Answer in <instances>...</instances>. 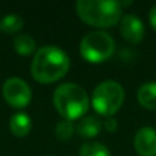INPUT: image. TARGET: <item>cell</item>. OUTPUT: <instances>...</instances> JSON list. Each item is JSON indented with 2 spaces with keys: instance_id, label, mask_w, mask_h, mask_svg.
<instances>
[{
  "instance_id": "obj_8",
  "label": "cell",
  "mask_w": 156,
  "mask_h": 156,
  "mask_svg": "<svg viewBox=\"0 0 156 156\" xmlns=\"http://www.w3.org/2000/svg\"><path fill=\"white\" fill-rule=\"evenodd\" d=\"M121 33L125 40L132 44H138L144 38V25L138 16L133 14H126L121 19Z\"/></svg>"
},
{
  "instance_id": "obj_3",
  "label": "cell",
  "mask_w": 156,
  "mask_h": 156,
  "mask_svg": "<svg viewBox=\"0 0 156 156\" xmlns=\"http://www.w3.org/2000/svg\"><path fill=\"white\" fill-rule=\"evenodd\" d=\"M54 105L67 121L82 118L89 108V97L85 89L73 82L58 86L54 92Z\"/></svg>"
},
{
  "instance_id": "obj_9",
  "label": "cell",
  "mask_w": 156,
  "mask_h": 156,
  "mask_svg": "<svg viewBox=\"0 0 156 156\" xmlns=\"http://www.w3.org/2000/svg\"><path fill=\"white\" fill-rule=\"evenodd\" d=\"M101 127L103 123L97 116L93 115H89L82 118L77 125V132L81 137L83 138H92V137H96L100 132H101Z\"/></svg>"
},
{
  "instance_id": "obj_10",
  "label": "cell",
  "mask_w": 156,
  "mask_h": 156,
  "mask_svg": "<svg viewBox=\"0 0 156 156\" xmlns=\"http://www.w3.org/2000/svg\"><path fill=\"white\" fill-rule=\"evenodd\" d=\"M10 130L16 137H25L32 130V119L25 112H16L10 119Z\"/></svg>"
},
{
  "instance_id": "obj_2",
  "label": "cell",
  "mask_w": 156,
  "mask_h": 156,
  "mask_svg": "<svg viewBox=\"0 0 156 156\" xmlns=\"http://www.w3.org/2000/svg\"><path fill=\"white\" fill-rule=\"evenodd\" d=\"M76 10L85 23L96 27H111L122 19V7L119 2L78 0Z\"/></svg>"
},
{
  "instance_id": "obj_7",
  "label": "cell",
  "mask_w": 156,
  "mask_h": 156,
  "mask_svg": "<svg viewBox=\"0 0 156 156\" xmlns=\"http://www.w3.org/2000/svg\"><path fill=\"white\" fill-rule=\"evenodd\" d=\"M134 148L140 156H156V130L144 126L134 136Z\"/></svg>"
},
{
  "instance_id": "obj_4",
  "label": "cell",
  "mask_w": 156,
  "mask_h": 156,
  "mask_svg": "<svg viewBox=\"0 0 156 156\" xmlns=\"http://www.w3.org/2000/svg\"><path fill=\"white\" fill-rule=\"evenodd\" d=\"M125 100V90L121 83L115 81H104L93 90L92 105L100 115L112 116L122 107Z\"/></svg>"
},
{
  "instance_id": "obj_15",
  "label": "cell",
  "mask_w": 156,
  "mask_h": 156,
  "mask_svg": "<svg viewBox=\"0 0 156 156\" xmlns=\"http://www.w3.org/2000/svg\"><path fill=\"white\" fill-rule=\"evenodd\" d=\"M74 133V125L71 121H67V119H63L55 127V136H56L58 140L60 141H67L71 138Z\"/></svg>"
},
{
  "instance_id": "obj_14",
  "label": "cell",
  "mask_w": 156,
  "mask_h": 156,
  "mask_svg": "<svg viewBox=\"0 0 156 156\" xmlns=\"http://www.w3.org/2000/svg\"><path fill=\"white\" fill-rule=\"evenodd\" d=\"M80 156H111V154L101 143H85L80 148Z\"/></svg>"
},
{
  "instance_id": "obj_13",
  "label": "cell",
  "mask_w": 156,
  "mask_h": 156,
  "mask_svg": "<svg viewBox=\"0 0 156 156\" xmlns=\"http://www.w3.org/2000/svg\"><path fill=\"white\" fill-rule=\"evenodd\" d=\"M22 27H23V19L19 15H15V14L5 15L0 21V32L7 33V34H12V33L19 32Z\"/></svg>"
},
{
  "instance_id": "obj_11",
  "label": "cell",
  "mask_w": 156,
  "mask_h": 156,
  "mask_svg": "<svg viewBox=\"0 0 156 156\" xmlns=\"http://www.w3.org/2000/svg\"><path fill=\"white\" fill-rule=\"evenodd\" d=\"M138 103L147 110H156V82H148L140 86L137 92Z\"/></svg>"
},
{
  "instance_id": "obj_6",
  "label": "cell",
  "mask_w": 156,
  "mask_h": 156,
  "mask_svg": "<svg viewBox=\"0 0 156 156\" xmlns=\"http://www.w3.org/2000/svg\"><path fill=\"white\" fill-rule=\"evenodd\" d=\"M3 97L14 108H25L32 100V89L18 77L8 78L3 85Z\"/></svg>"
},
{
  "instance_id": "obj_12",
  "label": "cell",
  "mask_w": 156,
  "mask_h": 156,
  "mask_svg": "<svg viewBox=\"0 0 156 156\" xmlns=\"http://www.w3.org/2000/svg\"><path fill=\"white\" fill-rule=\"evenodd\" d=\"M14 48L21 56H29L36 49V41L29 34H18L14 38Z\"/></svg>"
},
{
  "instance_id": "obj_16",
  "label": "cell",
  "mask_w": 156,
  "mask_h": 156,
  "mask_svg": "<svg viewBox=\"0 0 156 156\" xmlns=\"http://www.w3.org/2000/svg\"><path fill=\"white\" fill-rule=\"evenodd\" d=\"M104 127H105V130H107V132L114 133L116 130V127H118V123H116V121L114 118H108L107 121L104 122Z\"/></svg>"
},
{
  "instance_id": "obj_17",
  "label": "cell",
  "mask_w": 156,
  "mask_h": 156,
  "mask_svg": "<svg viewBox=\"0 0 156 156\" xmlns=\"http://www.w3.org/2000/svg\"><path fill=\"white\" fill-rule=\"evenodd\" d=\"M149 23H151V26L154 27V30L156 32V4L149 11Z\"/></svg>"
},
{
  "instance_id": "obj_5",
  "label": "cell",
  "mask_w": 156,
  "mask_h": 156,
  "mask_svg": "<svg viewBox=\"0 0 156 156\" xmlns=\"http://www.w3.org/2000/svg\"><path fill=\"white\" fill-rule=\"evenodd\" d=\"M115 51V41L105 32H90L81 40L80 52L90 63H101L110 59Z\"/></svg>"
},
{
  "instance_id": "obj_1",
  "label": "cell",
  "mask_w": 156,
  "mask_h": 156,
  "mask_svg": "<svg viewBox=\"0 0 156 156\" xmlns=\"http://www.w3.org/2000/svg\"><path fill=\"white\" fill-rule=\"evenodd\" d=\"M70 59L63 49L45 45L36 52L32 62V76L37 82L52 83L67 74Z\"/></svg>"
}]
</instances>
